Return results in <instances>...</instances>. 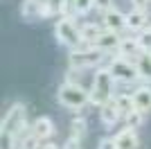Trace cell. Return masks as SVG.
<instances>
[{"label":"cell","instance_id":"cell-1","mask_svg":"<svg viewBox=\"0 0 151 149\" xmlns=\"http://www.w3.org/2000/svg\"><path fill=\"white\" fill-rule=\"evenodd\" d=\"M115 77L111 74L108 68H99L95 72L93 88H90V104L95 106H104L108 102H113L115 97Z\"/></svg>","mask_w":151,"mask_h":149},{"label":"cell","instance_id":"cell-2","mask_svg":"<svg viewBox=\"0 0 151 149\" xmlns=\"http://www.w3.org/2000/svg\"><path fill=\"white\" fill-rule=\"evenodd\" d=\"M59 102L63 106H68L72 111H79L90 102V90H86L83 86L75 84V81H65L59 86Z\"/></svg>","mask_w":151,"mask_h":149},{"label":"cell","instance_id":"cell-3","mask_svg":"<svg viewBox=\"0 0 151 149\" xmlns=\"http://www.w3.org/2000/svg\"><path fill=\"white\" fill-rule=\"evenodd\" d=\"M54 34H57L59 43L68 45L70 50H83L86 48V43L81 41V34H79V27L75 25V20L70 16H61V20H57Z\"/></svg>","mask_w":151,"mask_h":149},{"label":"cell","instance_id":"cell-4","mask_svg":"<svg viewBox=\"0 0 151 149\" xmlns=\"http://www.w3.org/2000/svg\"><path fill=\"white\" fill-rule=\"evenodd\" d=\"M101 50L97 48H83V50H70L68 54V66L70 70H86V68H93L97 63H101Z\"/></svg>","mask_w":151,"mask_h":149},{"label":"cell","instance_id":"cell-5","mask_svg":"<svg viewBox=\"0 0 151 149\" xmlns=\"http://www.w3.org/2000/svg\"><path fill=\"white\" fill-rule=\"evenodd\" d=\"M108 70L115 77V81H122V84H133L135 79H140V72L135 68V63H131L124 56H115L108 63Z\"/></svg>","mask_w":151,"mask_h":149},{"label":"cell","instance_id":"cell-6","mask_svg":"<svg viewBox=\"0 0 151 149\" xmlns=\"http://www.w3.org/2000/svg\"><path fill=\"white\" fill-rule=\"evenodd\" d=\"M23 129H27V111L23 104H14L2 118V131L18 136Z\"/></svg>","mask_w":151,"mask_h":149},{"label":"cell","instance_id":"cell-7","mask_svg":"<svg viewBox=\"0 0 151 149\" xmlns=\"http://www.w3.org/2000/svg\"><path fill=\"white\" fill-rule=\"evenodd\" d=\"M104 25H106L108 32L120 34L122 30H126V14H122L120 9H108L104 14Z\"/></svg>","mask_w":151,"mask_h":149},{"label":"cell","instance_id":"cell-8","mask_svg":"<svg viewBox=\"0 0 151 149\" xmlns=\"http://www.w3.org/2000/svg\"><path fill=\"white\" fill-rule=\"evenodd\" d=\"M32 133L36 138H41V140H47V138H52V133H54V122H52L47 115H41V118H36L34 124H32Z\"/></svg>","mask_w":151,"mask_h":149},{"label":"cell","instance_id":"cell-9","mask_svg":"<svg viewBox=\"0 0 151 149\" xmlns=\"http://www.w3.org/2000/svg\"><path fill=\"white\" fill-rule=\"evenodd\" d=\"M124 115L120 113V108L115 106V102H108V104L99 106V120L101 124H106V127H113V124H117V120H122Z\"/></svg>","mask_w":151,"mask_h":149},{"label":"cell","instance_id":"cell-10","mask_svg":"<svg viewBox=\"0 0 151 149\" xmlns=\"http://www.w3.org/2000/svg\"><path fill=\"white\" fill-rule=\"evenodd\" d=\"M133 95V104H135V108L142 113H149L151 111V88L149 86H140L135 88V93Z\"/></svg>","mask_w":151,"mask_h":149},{"label":"cell","instance_id":"cell-11","mask_svg":"<svg viewBox=\"0 0 151 149\" xmlns=\"http://www.w3.org/2000/svg\"><path fill=\"white\" fill-rule=\"evenodd\" d=\"M120 41L122 38L115 34V32H101V36L95 41V45L93 48H97V50H101V52H108V50H120Z\"/></svg>","mask_w":151,"mask_h":149},{"label":"cell","instance_id":"cell-12","mask_svg":"<svg viewBox=\"0 0 151 149\" xmlns=\"http://www.w3.org/2000/svg\"><path fill=\"white\" fill-rule=\"evenodd\" d=\"M115 149H138V136L133 129H122L115 136Z\"/></svg>","mask_w":151,"mask_h":149},{"label":"cell","instance_id":"cell-13","mask_svg":"<svg viewBox=\"0 0 151 149\" xmlns=\"http://www.w3.org/2000/svg\"><path fill=\"white\" fill-rule=\"evenodd\" d=\"M147 25V14L142 9H133V12L126 14V30H133V32H142Z\"/></svg>","mask_w":151,"mask_h":149},{"label":"cell","instance_id":"cell-14","mask_svg":"<svg viewBox=\"0 0 151 149\" xmlns=\"http://www.w3.org/2000/svg\"><path fill=\"white\" fill-rule=\"evenodd\" d=\"M79 34H81V41L86 45H95V41L101 36V27L97 23H83L81 30H79Z\"/></svg>","mask_w":151,"mask_h":149},{"label":"cell","instance_id":"cell-15","mask_svg":"<svg viewBox=\"0 0 151 149\" xmlns=\"http://www.w3.org/2000/svg\"><path fill=\"white\" fill-rule=\"evenodd\" d=\"M135 68L140 72V79H151V52H142L135 59Z\"/></svg>","mask_w":151,"mask_h":149},{"label":"cell","instance_id":"cell-16","mask_svg":"<svg viewBox=\"0 0 151 149\" xmlns=\"http://www.w3.org/2000/svg\"><path fill=\"white\" fill-rule=\"evenodd\" d=\"M113 102H115V106L120 108L122 115H129L131 111H135V104H133V95H129V93H120V95H115Z\"/></svg>","mask_w":151,"mask_h":149},{"label":"cell","instance_id":"cell-17","mask_svg":"<svg viewBox=\"0 0 151 149\" xmlns=\"http://www.w3.org/2000/svg\"><path fill=\"white\" fill-rule=\"evenodd\" d=\"M41 7H43V0H25L20 7V14L25 18H41Z\"/></svg>","mask_w":151,"mask_h":149},{"label":"cell","instance_id":"cell-18","mask_svg":"<svg viewBox=\"0 0 151 149\" xmlns=\"http://www.w3.org/2000/svg\"><path fill=\"white\" fill-rule=\"evenodd\" d=\"M138 50H140L138 38H122V41H120V50H117V52H120V56H124V59H126V56H133Z\"/></svg>","mask_w":151,"mask_h":149},{"label":"cell","instance_id":"cell-19","mask_svg":"<svg viewBox=\"0 0 151 149\" xmlns=\"http://www.w3.org/2000/svg\"><path fill=\"white\" fill-rule=\"evenodd\" d=\"M0 149H18L16 136H14V133H7V131H2V133H0Z\"/></svg>","mask_w":151,"mask_h":149},{"label":"cell","instance_id":"cell-20","mask_svg":"<svg viewBox=\"0 0 151 149\" xmlns=\"http://www.w3.org/2000/svg\"><path fill=\"white\" fill-rule=\"evenodd\" d=\"M138 45L142 52H151V27L149 30H142L138 34Z\"/></svg>","mask_w":151,"mask_h":149},{"label":"cell","instance_id":"cell-21","mask_svg":"<svg viewBox=\"0 0 151 149\" xmlns=\"http://www.w3.org/2000/svg\"><path fill=\"white\" fill-rule=\"evenodd\" d=\"M142 115H145V113L138 111V108L131 111L129 115H124V118H126V127H129V129H138L140 124H142Z\"/></svg>","mask_w":151,"mask_h":149},{"label":"cell","instance_id":"cell-22","mask_svg":"<svg viewBox=\"0 0 151 149\" xmlns=\"http://www.w3.org/2000/svg\"><path fill=\"white\" fill-rule=\"evenodd\" d=\"M86 120L83 118H75L72 122H70V129H72V136H77V138H81L83 133H86Z\"/></svg>","mask_w":151,"mask_h":149},{"label":"cell","instance_id":"cell-23","mask_svg":"<svg viewBox=\"0 0 151 149\" xmlns=\"http://www.w3.org/2000/svg\"><path fill=\"white\" fill-rule=\"evenodd\" d=\"M38 145H41V138H36L34 133H29L27 138H23L18 142V149H41Z\"/></svg>","mask_w":151,"mask_h":149},{"label":"cell","instance_id":"cell-24","mask_svg":"<svg viewBox=\"0 0 151 149\" xmlns=\"http://www.w3.org/2000/svg\"><path fill=\"white\" fill-rule=\"evenodd\" d=\"M93 7H95V0H75L77 14H88Z\"/></svg>","mask_w":151,"mask_h":149},{"label":"cell","instance_id":"cell-25","mask_svg":"<svg viewBox=\"0 0 151 149\" xmlns=\"http://www.w3.org/2000/svg\"><path fill=\"white\" fill-rule=\"evenodd\" d=\"M63 149H81V138L70 136L68 140H65V145H63Z\"/></svg>","mask_w":151,"mask_h":149},{"label":"cell","instance_id":"cell-26","mask_svg":"<svg viewBox=\"0 0 151 149\" xmlns=\"http://www.w3.org/2000/svg\"><path fill=\"white\" fill-rule=\"evenodd\" d=\"M95 9L106 14L108 9H113V0H95Z\"/></svg>","mask_w":151,"mask_h":149},{"label":"cell","instance_id":"cell-27","mask_svg":"<svg viewBox=\"0 0 151 149\" xmlns=\"http://www.w3.org/2000/svg\"><path fill=\"white\" fill-rule=\"evenodd\" d=\"M97 149H115V138H101Z\"/></svg>","mask_w":151,"mask_h":149},{"label":"cell","instance_id":"cell-28","mask_svg":"<svg viewBox=\"0 0 151 149\" xmlns=\"http://www.w3.org/2000/svg\"><path fill=\"white\" fill-rule=\"evenodd\" d=\"M131 2H133V9H142V12H145L151 0H131Z\"/></svg>","mask_w":151,"mask_h":149},{"label":"cell","instance_id":"cell-29","mask_svg":"<svg viewBox=\"0 0 151 149\" xmlns=\"http://www.w3.org/2000/svg\"><path fill=\"white\" fill-rule=\"evenodd\" d=\"M50 2H52V7H54V9L59 12V9L63 7V2H65V0H50Z\"/></svg>","mask_w":151,"mask_h":149},{"label":"cell","instance_id":"cell-30","mask_svg":"<svg viewBox=\"0 0 151 149\" xmlns=\"http://www.w3.org/2000/svg\"><path fill=\"white\" fill-rule=\"evenodd\" d=\"M41 149H59V147H57V145H52V142H47V145H43Z\"/></svg>","mask_w":151,"mask_h":149}]
</instances>
